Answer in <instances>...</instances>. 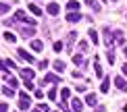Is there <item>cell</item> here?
Listing matches in <instances>:
<instances>
[{"instance_id": "3957f363", "label": "cell", "mask_w": 127, "mask_h": 112, "mask_svg": "<svg viewBox=\"0 0 127 112\" xmlns=\"http://www.w3.org/2000/svg\"><path fill=\"white\" fill-rule=\"evenodd\" d=\"M40 83H42V85H48V83L56 85V83H61V77H59V75H54V73H48L44 79H40Z\"/></svg>"}, {"instance_id": "ffe728a7", "label": "cell", "mask_w": 127, "mask_h": 112, "mask_svg": "<svg viewBox=\"0 0 127 112\" xmlns=\"http://www.w3.org/2000/svg\"><path fill=\"white\" fill-rule=\"evenodd\" d=\"M29 10H31V13H33V15H35V17H42V10H40L38 6H35V4H33V2H31V4H29Z\"/></svg>"}, {"instance_id": "4fadbf2b", "label": "cell", "mask_w": 127, "mask_h": 112, "mask_svg": "<svg viewBox=\"0 0 127 112\" xmlns=\"http://www.w3.org/2000/svg\"><path fill=\"white\" fill-rule=\"evenodd\" d=\"M86 104H88V106H96V104H98V98H96L94 93H88V95H86Z\"/></svg>"}, {"instance_id": "7c38bea8", "label": "cell", "mask_w": 127, "mask_h": 112, "mask_svg": "<svg viewBox=\"0 0 127 112\" xmlns=\"http://www.w3.org/2000/svg\"><path fill=\"white\" fill-rule=\"evenodd\" d=\"M77 8H79L77 0H69V2H67V13H69V10H71V13H77Z\"/></svg>"}, {"instance_id": "603a6c76", "label": "cell", "mask_w": 127, "mask_h": 112, "mask_svg": "<svg viewBox=\"0 0 127 112\" xmlns=\"http://www.w3.org/2000/svg\"><path fill=\"white\" fill-rule=\"evenodd\" d=\"M6 81H8V87H17V85H19V81H17V79H15V77H6Z\"/></svg>"}, {"instance_id": "74e56055", "label": "cell", "mask_w": 127, "mask_h": 112, "mask_svg": "<svg viewBox=\"0 0 127 112\" xmlns=\"http://www.w3.org/2000/svg\"><path fill=\"white\" fill-rule=\"evenodd\" d=\"M125 56H127V46H125Z\"/></svg>"}, {"instance_id": "4dcf8cb0", "label": "cell", "mask_w": 127, "mask_h": 112, "mask_svg": "<svg viewBox=\"0 0 127 112\" xmlns=\"http://www.w3.org/2000/svg\"><path fill=\"white\" fill-rule=\"evenodd\" d=\"M106 58H108V62H115V54H113V50H108V54H106Z\"/></svg>"}, {"instance_id": "6da1fadb", "label": "cell", "mask_w": 127, "mask_h": 112, "mask_svg": "<svg viewBox=\"0 0 127 112\" xmlns=\"http://www.w3.org/2000/svg\"><path fill=\"white\" fill-rule=\"evenodd\" d=\"M102 37H104V46H106L108 50H113V46H115V35H113V31H110V29H102Z\"/></svg>"}, {"instance_id": "8992f818", "label": "cell", "mask_w": 127, "mask_h": 112, "mask_svg": "<svg viewBox=\"0 0 127 112\" xmlns=\"http://www.w3.org/2000/svg\"><path fill=\"white\" fill-rule=\"evenodd\" d=\"M17 54H19V58H23L25 62H33V56H31L27 50H23V48H19V50H17Z\"/></svg>"}, {"instance_id": "d4e9b609", "label": "cell", "mask_w": 127, "mask_h": 112, "mask_svg": "<svg viewBox=\"0 0 127 112\" xmlns=\"http://www.w3.org/2000/svg\"><path fill=\"white\" fill-rule=\"evenodd\" d=\"M2 93H4V95H8V98H13V95H15L13 87H2Z\"/></svg>"}, {"instance_id": "8d00e7d4", "label": "cell", "mask_w": 127, "mask_h": 112, "mask_svg": "<svg viewBox=\"0 0 127 112\" xmlns=\"http://www.w3.org/2000/svg\"><path fill=\"white\" fill-rule=\"evenodd\" d=\"M123 73H125V75H127V65H123Z\"/></svg>"}, {"instance_id": "ba28073f", "label": "cell", "mask_w": 127, "mask_h": 112, "mask_svg": "<svg viewBox=\"0 0 127 112\" xmlns=\"http://www.w3.org/2000/svg\"><path fill=\"white\" fill-rule=\"evenodd\" d=\"M115 85H117V89H121V91H127V81L123 77H115Z\"/></svg>"}, {"instance_id": "5bb4252c", "label": "cell", "mask_w": 127, "mask_h": 112, "mask_svg": "<svg viewBox=\"0 0 127 112\" xmlns=\"http://www.w3.org/2000/svg\"><path fill=\"white\" fill-rule=\"evenodd\" d=\"M48 13L52 15V17L59 15V4H56V2H50V4H48Z\"/></svg>"}, {"instance_id": "e575fe53", "label": "cell", "mask_w": 127, "mask_h": 112, "mask_svg": "<svg viewBox=\"0 0 127 112\" xmlns=\"http://www.w3.org/2000/svg\"><path fill=\"white\" fill-rule=\"evenodd\" d=\"M40 110H42V112H48L50 108H48V106H46V104H40Z\"/></svg>"}, {"instance_id": "4316f807", "label": "cell", "mask_w": 127, "mask_h": 112, "mask_svg": "<svg viewBox=\"0 0 127 112\" xmlns=\"http://www.w3.org/2000/svg\"><path fill=\"white\" fill-rule=\"evenodd\" d=\"M4 13H8V4H4V2H0V17H2Z\"/></svg>"}, {"instance_id": "ac0fdd59", "label": "cell", "mask_w": 127, "mask_h": 112, "mask_svg": "<svg viewBox=\"0 0 127 112\" xmlns=\"http://www.w3.org/2000/svg\"><path fill=\"white\" fill-rule=\"evenodd\" d=\"M73 62H75L77 67H83V65H86V62H83V56H81V54H75V56H73Z\"/></svg>"}, {"instance_id": "1f68e13d", "label": "cell", "mask_w": 127, "mask_h": 112, "mask_svg": "<svg viewBox=\"0 0 127 112\" xmlns=\"http://www.w3.org/2000/svg\"><path fill=\"white\" fill-rule=\"evenodd\" d=\"M79 48H81V50H88V42H86V40L79 42Z\"/></svg>"}, {"instance_id": "d590c367", "label": "cell", "mask_w": 127, "mask_h": 112, "mask_svg": "<svg viewBox=\"0 0 127 112\" xmlns=\"http://www.w3.org/2000/svg\"><path fill=\"white\" fill-rule=\"evenodd\" d=\"M94 112H104V106H96V110Z\"/></svg>"}, {"instance_id": "83f0119b", "label": "cell", "mask_w": 127, "mask_h": 112, "mask_svg": "<svg viewBox=\"0 0 127 112\" xmlns=\"http://www.w3.org/2000/svg\"><path fill=\"white\" fill-rule=\"evenodd\" d=\"M4 40L6 42H17V37H15L13 33H4Z\"/></svg>"}, {"instance_id": "836d02e7", "label": "cell", "mask_w": 127, "mask_h": 112, "mask_svg": "<svg viewBox=\"0 0 127 112\" xmlns=\"http://www.w3.org/2000/svg\"><path fill=\"white\" fill-rule=\"evenodd\" d=\"M0 112H8V106L6 104H0Z\"/></svg>"}, {"instance_id": "d6986e66", "label": "cell", "mask_w": 127, "mask_h": 112, "mask_svg": "<svg viewBox=\"0 0 127 112\" xmlns=\"http://www.w3.org/2000/svg\"><path fill=\"white\" fill-rule=\"evenodd\" d=\"M52 67H54V71H65V62H63V60H54V65H52Z\"/></svg>"}, {"instance_id": "f1b7e54d", "label": "cell", "mask_w": 127, "mask_h": 112, "mask_svg": "<svg viewBox=\"0 0 127 112\" xmlns=\"http://www.w3.org/2000/svg\"><path fill=\"white\" fill-rule=\"evenodd\" d=\"M38 68H42V71H46V68H48V60H40Z\"/></svg>"}, {"instance_id": "277c9868", "label": "cell", "mask_w": 127, "mask_h": 112, "mask_svg": "<svg viewBox=\"0 0 127 112\" xmlns=\"http://www.w3.org/2000/svg\"><path fill=\"white\" fill-rule=\"evenodd\" d=\"M15 19H17V21H23V23H27V25H31V27H33V25H35V19H31V17H27V15H25L23 10H17V13H15Z\"/></svg>"}, {"instance_id": "f35d334b", "label": "cell", "mask_w": 127, "mask_h": 112, "mask_svg": "<svg viewBox=\"0 0 127 112\" xmlns=\"http://www.w3.org/2000/svg\"><path fill=\"white\" fill-rule=\"evenodd\" d=\"M125 112H127V106H125Z\"/></svg>"}, {"instance_id": "7402d4cb", "label": "cell", "mask_w": 127, "mask_h": 112, "mask_svg": "<svg viewBox=\"0 0 127 112\" xmlns=\"http://www.w3.org/2000/svg\"><path fill=\"white\" fill-rule=\"evenodd\" d=\"M86 4H88V6H92L94 10H100V4L96 2V0H86Z\"/></svg>"}, {"instance_id": "9c48e42d", "label": "cell", "mask_w": 127, "mask_h": 112, "mask_svg": "<svg viewBox=\"0 0 127 112\" xmlns=\"http://www.w3.org/2000/svg\"><path fill=\"white\" fill-rule=\"evenodd\" d=\"M81 21V13H67V23H77Z\"/></svg>"}, {"instance_id": "e0dca14e", "label": "cell", "mask_w": 127, "mask_h": 112, "mask_svg": "<svg viewBox=\"0 0 127 112\" xmlns=\"http://www.w3.org/2000/svg\"><path fill=\"white\" fill-rule=\"evenodd\" d=\"M61 98L65 100V102H69V98H71V89H69V87H63V91H61Z\"/></svg>"}, {"instance_id": "52a82bcc", "label": "cell", "mask_w": 127, "mask_h": 112, "mask_svg": "<svg viewBox=\"0 0 127 112\" xmlns=\"http://www.w3.org/2000/svg\"><path fill=\"white\" fill-rule=\"evenodd\" d=\"M71 110L73 112H81L83 110V102H81V100H77V98H73L71 100Z\"/></svg>"}, {"instance_id": "9a60e30c", "label": "cell", "mask_w": 127, "mask_h": 112, "mask_svg": "<svg viewBox=\"0 0 127 112\" xmlns=\"http://www.w3.org/2000/svg\"><path fill=\"white\" fill-rule=\"evenodd\" d=\"M94 68H96V75H98L100 79H102V75H104V73H102V67H100V62H98V58H94Z\"/></svg>"}, {"instance_id": "30bf717a", "label": "cell", "mask_w": 127, "mask_h": 112, "mask_svg": "<svg viewBox=\"0 0 127 112\" xmlns=\"http://www.w3.org/2000/svg\"><path fill=\"white\" fill-rule=\"evenodd\" d=\"M29 48H31V50H33V52H42V50H44V44H42L40 40H31Z\"/></svg>"}, {"instance_id": "484cf974", "label": "cell", "mask_w": 127, "mask_h": 112, "mask_svg": "<svg viewBox=\"0 0 127 112\" xmlns=\"http://www.w3.org/2000/svg\"><path fill=\"white\" fill-rule=\"evenodd\" d=\"M75 37H77V33H75V31H71V33H69V37H67V42H69V48H71V44L75 42Z\"/></svg>"}, {"instance_id": "cb8c5ba5", "label": "cell", "mask_w": 127, "mask_h": 112, "mask_svg": "<svg viewBox=\"0 0 127 112\" xmlns=\"http://www.w3.org/2000/svg\"><path fill=\"white\" fill-rule=\"evenodd\" d=\"M46 95H48L50 100H56V95H59V93H56V89H54V85H52V87H50V91L46 93Z\"/></svg>"}, {"instance_id": "5b68a950", "label": "cell", "mask_w": 127, "mask_h": 112, "mask_svg": "<svg viewBox=\"0 0 127 112\" xmlns=\"http://www.w3.org/2000/svg\"><path fill=\"white\" fill-rule=\"evenodd\" d=\"M19 75L23 77V81H31V79L35 77V73L31 71V68H21V71H19Z\"/></svg>"}, {"instance_id": "d6a6232c", "label": "cell", "mask_w": 127, "mask_h": 112, "mask_svg": "<svg viewBox=\"0 0 127 112\" xmlns=\"http://www.w3.org/2000/svg\"><path fill=\"white\" fill-rule=\"evenodd\" d=\"M42 98H44V93H42L40 89H35V100H42Z\"/></svg>"}, {"instance_id": "ab89813d", "label": "cell", "mask_w": 127, "mask_h": 112, "mask_svg": "<svg viewBox=\"0 0 127 112\" xmlns=\"http://www.w3.org/2000/svg\"><path fill=\"white\" fill-rule=\"evenodd\" d=\"M33 112H35V110H33ZM40 112H42V110H40Z\"/></svg>"}, {"instance_id": "2e32d148", "label": "cell", "mask_w": 127, "mask_h": 112, "mask_svg": "<svg viewBox=\"0 0 127 112\" xmlns=\"http://www.w3.org/2000/svg\"><path fill=\"white\" fill-rule=\"evenodd\" d=\"M108 87H110V81H108V79H102V83H100V89H102V93H108Z\"/></svg>"}, {"instance_id": "f546056e", "label": "cell", "mask_w": 127, "mask_h": 112, "mask_svg": "<svg viewBox=\"0 0 127 112\" xmlns=\"http://www.w3.org/2000/svg\"><path fill=\"white\" fill-rule=\"evenodd\" d=\"M63 46H65L63 42H56V44H54V52H61V50H63Z\"/></svg>"}, {"instance_id": "60d3db41", "label": "cell", "mask_w": 127, "mask_h": 112, "mask_svg": "<svg viewBox=\"0 0 127 112\" xmlns=\"http://www.w3.org/2000/svg\"><path fill=\"white\" fill-rule=\"evenodd\" d=\"M113 2H115V0H113Z\"/></svg>"}, {"instance_id": "8fae6325", "label": "cell", "mask_w": 127, "mask_h": 112, "mask_svg": "<svg viewBox=\"0 0 127 112\" xmlns=\"http://www.w3.org/2000/svg\"><path fill=\"white\" fill-rule=\"evenodd\" d=\"M33 33H35V29L31 27V25H25V27L21 29V35H23V37H31Z\"/></svg>"}, {"instance_id": "7a4b0ae2", "label": "cell", "mask_w": 127, "mask_h": 112, "mask_svg": "<svg viewBox=\"0 0 127 112\" xmlns=\"http://www.w3.org/2000/svg\"><path fill=\"white\" fill-rule=\"evenodd\" d=\"M31 106V100L25 91H19V110H27Z\"/></svg>"}, {"instance_id": "44dd1931", "label": "cell", "mask_w": 127, "mask_h": 112, "mask_svg": "<svg viewBox=\"0 0 127 112\" xmlns=\"http://www.w3.org/2000/svg\"><path fill=\"white\" fill-rule=\"evenodd\" d=\"M90 40H92V44H98V33H96V29H90Z\"/></svg>"}]
</instances>
